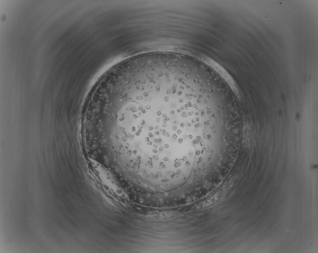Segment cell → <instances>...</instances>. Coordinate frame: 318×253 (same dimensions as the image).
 <instances>
[{"label": "cell", "instance_id": "cell-1", "mask_svg": "<svg viewBox=\"0 0 318 253\" xmlns=\"http://www.w3.org/2000/svg\"><path fill=\"white\" fill-rule=\"evenodd\" d=\"M190 114L183 86L172 81L126 84L105 97L104 115L121 154L141 141L156 142L162 149L164 143L167 149V143L179 147L188 132Z\"/></svg>", "mask_w": 318, "mask_h": 253}]
</instances>
